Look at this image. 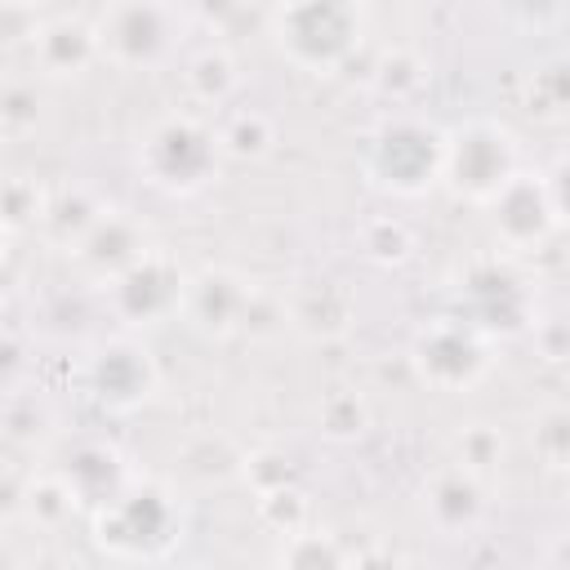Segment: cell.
Returning a JSON list of instances; mask_svg holds the SVG:
<instances>
[{
  "mask_svg": "<svg viewBox=\"0 0 570 570\" xmlns=\"http://www.w3.org/2000/svg\"><path fill=\"white\" fill-rule=\"evenodd\" d=\"M485 338L472 321H441L419 334L414 343V365L428 383L436 387H468L485 370Z\"/></svg>",
  "mask_w": 570,
  "mask_h": 570,
  "instance_id": "cell-6",
  "label": "cell"
},
{
  "mask_svg": "<svg viewBox=\"0 0 570 570\" xmlns=\"http://www.w3.org/2000/svg\"><path fill=\"white\" fill-rule=\"evenodd\" d=\"M361 13L352 0H285L276 13V40L289 62L321 71L352 53Z\"/></svg>",
  "mask_w": 570,
  "mask_h": 570,
  "instance_id": "cell-1",
  "label": "cell"
},
{
  "mask_svg": "<svg viewBox=\"0 0 570 570\" xmlns=\"http://www.w3.org/2000/svg\"><path fill=\"white\" fill-rule=\"evenodd\" d=\"M98 49H107L116 62H156L169 49V13L156 0H116L102 13Z\"/></svg>",
  "mask_w": 570,
  "mask_h": 570,
  "instance_id": "cell-7",
  "label": "cell"
},
{
  "mask_svg": "<svg viewBox=\"0 0 570 570\" xmlns=\"http://www.w3.org/2000/svg\"><path fill=\"white\" fill-rule=\"evenodd\" d=\"M517 174V147L512 134L494 120H472L454 129L441 147V178L468 200H490L508 178Z\"/></svg>",
  "mask_w": 570,
  "mask_h": 570,
  "instance_id": "cell-2",
  "label": "cell"
},
{
  "mask_svg": "<svg viewBox=\"0 0 570 570\" xmlns=\"http://www.w3.org/2000/svg\"><path fill=\"white\" fill-rule=\"evenodd\" d=\"M214 134L187 116H169L160 120L147 142H142V169L151 174V183L160 187H174V191H191L209 178L214 169Z\"/></svg>",
  "mask_w": 570,
  "mask_h": 570,
  "instance_id": "cell-4",
  "label": "cell"
},
{
  "mask_svg": "<svg viewBox=\"0 0 570 570\" xmlns=\"http://www.w3.org/2000/svg\"><path fill=\"white\" fill-rule=\"evenodd\" d=\"M0 254H4V223H0Z\"/></svg>",
  "mask_w": 570,
  "mask_h": 570,
  "instance_id": "cell-12",
  "label": "cell"
},
{
  "mask_svg": "<svg viewBox=\"0 0 570 570\" xmlns=\"http://www.w3.org/2000/svg\"><path fill=\"white\" fill-rule=\"evenodd\" d=\"M80 254H85L98 272L120 276V272H125L142 249H138V240H134V227H129V223H120V218H98V223H94V232L85 236Z\"/></svg>",
  "mask_w": 570,
  "mask_h": 570,
  "instance_id": "cell-11",
  "label": "cell"
},
{
  "mask_svg": "<svg viewBox=\"0 0 570 570\" xmlns=\"http://www.w3.org/2000/svg\"><path fill=\"white\" fill-rule=\"evenodd\" d=\"M169 530H174V512H169L165 494H156V490L116 494V499H107V508L98 517L102 548H111L120 557H151V552H160L174 539Z\"/></svg>",
  "mask_w": 570,
  "mask_h": 570,
  "instance_id": "cell-5",
  "label": "cell"
},
{
  "mask_svg": "<svg viewBox=\"0 0 570 570\" xmlns=\"http://www.w3.org/2000/svg\"><path fill=\"white\" fill-rule=\"evenodd\" d=\"M490 209H494V227L508 245H534L543 240L552 227H557V200L543 191L539 178L530 174H512L494 196H490Z\"/></svg>",
  "mask_w": 570,
  "mask_h": 570,
  "instance_id": "cell-8",
  "label": "cell"
},
{
  "mask_svg": "<svg viewBox=\"0 0 570 570\" xmlns=\"http://www.w3.org/2000/svg\"><path fill=\"white\" fill-rule=\"evenodd\" d=\"M441 147L445 138L419 120H392L370 142V174L379 187L396 196H414L441 178Z\"/></svg>",
  "mask_w": 570,
  "mask_h": 570,
  "instance_id": "cell-3",
  "label": "cell"
},
{
  "mask_svg": "<svg viewBox=\"0 0 570 570\" xmlns=\"http://www.w3.org/2000/svg\"><path fill=\"white\" fill-rule=\"evenodd\" d=\"M94 387L107 405H138L151 392V361L134 343H111L94 361Z\"/></svg>",
  "mask_w": 570,
  "mask_h": 570,
  "instance_id": "cell-10",
  "label": "cell"
},
{
  "mask_svg": "<svg viewBox=\"0 0 570 570\" xmlns=\"http://www.w3.org/2000/svg\"><path fill=\"white\" fill-rule=\"evenodd\" d=\"M116 303L125 316L134 321H151L165 316L183 303V276L174 263H165L160 254H138L120 276H116Z\"/></svg>",
  "mask_w": 570,
  "mask_h": 570,
  "instance_id": "cell-9",
  "label": "cell"
}]
</instances>
